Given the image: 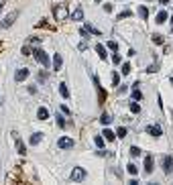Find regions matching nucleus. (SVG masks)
<instances>
[{
    "label": "nucleus",
    "instance_id": "f257e3e1",
    "mask_svg": "<svg viewBox=\"0 0 173 185\" xmlns=\"http://www.w3.org/2000/svg\"><path fill=\"white\" fill-rule=\"evenodd\" d=\"M33 57L39 61L41 65H45V67H49V55L45 53L43 49H33Z\"/></svg>",
    "mask_w": 173,
    "mask_h": 185
},
{
    "label": "nucleus",
    "instance_id": "f03ea898",
    "mask_svg": "<svg viewBox=\"0 0 173 185\" xmlns=\"http://www.w3.org/2000/svg\"><path fill=\"white\" fill-rule=\"evenodd\" d=\"M53 16H55V20H65V16H67V6L57 4L53 8Z\"/></svg>",
    "mask_w": 173,
    "mask_h": 185
},
{
    "label": "nucleus",
    "instance_id": "7ed1b4c3",
    "mask_svg": "<svg viewBox=\"0 0 173 185\" xmlns=\"http://www.w3.org/2000/svg\"><path fill=\"white\" fill-rule=\"evenodd\" d=\"M86 175H88V173H86V169H82V167H75V169L71 171V179L74 181H84Z\"/></svg>",
    "mask_w": 173,
    "mask_h": 185
},
{
    "label": "nucleus",
    "instance_id": "20e7f679",
    "mask_svg": "<svg viewBox=\"0 0 173 185\" xmlns=\"http://www.w3.org/2000/svg\"><path fill=\"white\" fill-rule=\"evenodd\" d=\"M57 146H59V149H71V146H74V141H71V138L61 137L59 141H57Z\"/></svg>",
    "mask_w": 173,
    "mask_h": 185
},
{
    "label": "nucleus",
    "instance_id": "39448f33",
    "mask_svg": "<svg viewBox=\"0 0 173 185\" xmlns=\"http://www.w3.org/2000/svg\"><path fill=\"white\" fill-rule=\"evenodd\" d=\"M163 171H165V173H171V171H173V157H165V159H163Z\"/></svg>",
    "mask_w": 173,
    "mask_h": 185
},
{
    "label": "nucleus",
    "instance_id": "423d86ee",
    "mask_svg": "<svg viewBox=\"0 0 173 185\" xmlns=\"http://www.w3.org/2000/svg\"><path fill=\"white\" fill-rule=\"evenodd\" d=\"M61 65H63V59H61V53H55L53 55V71H59Z\"/></svg>",
    "mask_w": 173,
    "mask_h": 185
},
{
    "label": "nucleus",
    "instance_id": "0eeeda50",
    "mask_svg": "<svg viewBox=\"0 0 173 185\" xmlns=\"http://www.w3.org/2000/svg\"><path fill=\"white\" fill-rule=\"evenodd\" d=\"M27 78H29V69H27V67L19 69V71H16V75H15V79H16V82H25Z\"/></svg>",
    "mask_w": 173,
    "mask_h": 185
},
{
    "label": "nucleus",
    "instance_id": "6e6552de",
    "mask_svg": "<svg viewBox=\"0 0 173 185\" xmlns=\"http://www.w3.org/2000/svg\"><path fill=\"white\" fill-rule=\"evenodd\" d=\"M145 173H147V175H149V173H153V157H151V155L145 157Z\"/></svg>",
    "mask_w": 173,
    "mask_h": 185
},
{
    "label": "nucleus",
    "instance_id": "1a4fd4ad",
    "mask_svg": "<svg viewBox=\"0 0 173 185\" xmlns=\"http://www.w3.org/2000/svg\"><path fill=\"white\" fill-rule=\"evenodd\" d=\"M147 132H149V134H153V137H161V134H163L161 126H157V124H155V126H147Z\"/></svg>",
    "mask_w": 173,
    "mask_h": 185
},
{
    "label": "nucleus",
    "instance_id": "9d476101",
    "mask_svg": "<svg viewBox=\"0 0 173 185\" xmlns=\"http://www.w3.org/2000/svg\"><path fill=\"white\" fill-rule=\"evenodd\" d=\"M15 19H16V12H12V15H8L4 19V23H2V27L4 29H8V27H12V23H15Z\"/></svg>",
    "mask_w": 173,
    "mask_h": 185
},
{
    "label": "nucleus",
    "instance_id": "9b49d317",
    "mask_svg": "<svg viewBox=\"0 0 173 185\" xmlns=\"http://www.w3.org/2000/svg\"><path fill=\"white\" fill-rule=\"evenodd\" d=\"M37 118H39V120H47V118H49V110H47V108H39V110H37Z\"/></svg>",
    "mask_w": 173,
    "mask_h": 185
},
{
    "label": "nucleus",
    "instance_id": "f8f14e48",
    "mask_svg": "<svg viewBox=\"0 0 173 185\" xmlns=\"http://www.w3.org/2000/svg\"><path fill=\"white\" fill-rule=\"evenodd\" d=\"M71 20H84V10H82V8H75L74 15H71Z\"/></svg>",
    "mask_w": 173,
    "mask_h": 185
},
{
    "label": "nucleus",
    "instance_id": "ddd939ff",
    "mask_svg": "<svg viewBox=\"0 0 173 185\" xmlns=\"http://www.w3.org/2000/svg\"><path fill=\"white\" fill-rule=\"evenodd\" d=\"M41 138H43V134H41V132H35V134H31V145H39L41 142Z\"/></svg>",
    "mask_w": 173,
    "mask_h": 185
},
{
    "label": "nucleus",
    "instance_id": "4468645a",
    "mask_svg": "<svg viewBox=\"0 0 173 185\" xmlns=\"http://www.w3.org/2000/svg\"><path fill=\"white\" fill-rule=\"evenodd\" d=\"M104 141H114V137H116V134H114L112 130H110V128H104Z\"/></svg>",
    "mask_w": 173,
    "mask_h": 185
},
{
    "label": "nucleus",
    "instance_id": "2eb2a0df",
    "mask_svg": "<svg viewBox=\"0 0 173 185\" xmlns=\"http://www.w3.org/2000/svg\"><path fill=\"white\" fill-rule=\"evenodd\" d=\"M16 149H19V153H20V155H25V153H27V149H25V142L20 141L19 137H16Z\"/></svg>",
    "mask_w": 173,
    "mask_h": 185
},
{
    "label": "nucleus",
    "instance_id": "dca6fc26",
    "mask_svg": "<svg viewBox=\"0 0 173 185\" xmlns=\"http://www.w3.org/2000/svg\"><path fill=\"white\" fill-rule=\"evenodd\" d=\"M100 122H102L104 126H108L110 122H112V118H110V114H106V112H104V114H102V116H100Z\"/></svg>",
    "mask_w": 173,
    "mask_h": 185
},
{
    "label": "nucleus",
    "instance_id": "f3484780",
    "mask_svg": "<svg viewBox=\"0 0 173 185\" xmlns=\"http://www.w3.org/2000/svg\"><path fill=\"white\" fill-rule=\"evenodd\" d=\"M165 20H167V12H165V10H161V12L157 15V23H159V24H163Z\"/></svg>",
    "mask_w": 173,
    "mask_h": 185
},
{
    "label": "nucleus",
    "instance_id": "a211bd4d",
    "mask_svg": "<svg viewBox=\"0 0 173 185\" xmlns=\"http://www.w3.org/2000/svg\"><path fill=\"white\" fill-rule=\"evenodd\" d=\"M96 51H98L100 59H106V57H108V55H106V49H104V45H98V47H96Z\"/></svg>",
    "mask_w": 173,
    "mask_h": 185
},
{
    "label": "nucleus",
    "instance_id": "6ab92c4d",
    "mask_svg": "<svg viewBox=\"0 0 173 185\" xmlns=\"http://www.w3.org/2000/svg\"><path fill=\"white\" fill-rule=\"evenodd\" d=\"M86 29H88V33H92V35H96V37H100V31L96 29V27H92V24H86Z\"/></svg>",
    "mask_w": 173,
    "mask_h": 185
},
{
    "label": "nucleus",
    "instance_id": "aec40b11",
    "mask_svg": "<svg viewBox=\"0 0 173 185\" xmlns=\"http://www.w3.org/2000/svg\"><path fill=\"white\" fill-rule=\"evenodd\" d=\"M59 92H61V96H63V98L69 96V90H67V86H65V83H61V86H59Z\"/></svg>",
    "mask_w": 173,
    "mask_h": 185
},
{
    "label": "nucleus",
    "instance_id": "412c9836",
    "mask_svg": "<svg viewBox=\"0 0 173 185\" xmlns=\"http://www.w3.org/2000/svg\"><path fill=\"white\" fill-rule=\"evenodd\" d=\"M138 15H141V19H147V16H149L147 6H141V8H138Z\"/></svg>",
    "mask_w": 173,
    "mask_h": 185
},
{
    "label": "nucleus",
    "instance_id": "4be33fe9",
    "mask_svg": "<svg viewBox=\"0 0 173 185\" xmlns=\"http://www.w3.org/2000/svg\"><path fill=\"white\" fill-rule=\"evenodd\" d=\"M153 43H155V45H163V37L155 33V35H153Z\"/></svg>",
    "mask_w": 173,
    "mask_h": 185
},
{
    "label": "nucleus",
    "instance_id": "5701e85b",
    "mask_svg": "<svg viewBox=\"0 0 173 185\" xmlns=\"http://www.w3.org/2000/svg\"><path fill=\"white\" fill-rule=\"evenodd\" d=\"M116 137H118V138H124V137H126V128H124V126H120L118 130H116Z\"/></svg>",
    "mask_w": 173,
    "mask_h": 185
},
{
    "label": "nucleus",
    "instance_id": "b1692460",
    "mask_svg": "<svg viewBox=\"0 0 173 185\" xmlns=\"http://www.w3.org/2000/svg\"><path fill=\"white\" fill-rule=\"evenodd\" d=\"M94 142H96V146H100V149H102V146H104V137H100V134H98V137L94 138Z\"/></svg>",
    "mask_w": 173,
    "mask_h": 185
},
{
    "label": "nucleus",
    "instance_id": "393cba45",
    "mask_svg": "<svg viewBox=\"0 0 173 185\" xmlns=\"http://www.w3.org/2000/svg\"><path fill=\"white\" fill-rule=\"evenodd\" d=\"M130 112H133V114H138V112H141V106H138V104H130Z\"/></svg>",
    "mask_w": 173,
    "mask_h": 185
},
{
    "label": "nucleus",
    "instance_id": "a878e982",
    "mask_svg": "<svg viewBox=\"0 0 173 185\" xmlns=\"http://www.w3.org/2000/svg\"><path fill=\"white\" fill-rule=\"evenodd\" d=\"M130 69H133V67H130V63H124V65H122V75H129Z\"/></svg>",
    "mask_w": 173,
    "mask_h": 185
},
{
    "label": "nucleus",
    "instance_id": "bb28decb",
    "mask_svg": "<svg viewBox=\"0 0 173 185\" xmlns=\"http://www.w3.org/2000/svg\"><path fill=\"white\" fill-rule=\"evenodd\" d=\"M129 16H133V12H130V10H124V12H120V15H118V19L122 20V19H129Z\"/></svg>",
    "mask_w": 173,
    "mask_h": 185
},
{
    "label": "nucleus",
    "instance_id": "cd10ccee",
    "mask_svg": "<svg viewBox=\"0 0 173 185\" xmlns=\"http://www.w3.org/2000/svg\"><path fill=\"white\" fill-rule=\"evenodd\" d=\"M108 49H110V51H118V43H116V41H110Z\"/></svg>",
    "mask_w": 173,
    "mask_h": 185
},
{
    "label": "nucleus",
    "instance_id": "c85d7f7f",
    "mask_svg": "<svg viewBox=\"0 0 173 185\" xmlns=\"http://www.w3.org/2000/svg\"><path fill=\"white\" fill-rule=\"evenodd\" d=\"M130 155L138 157V155H141V149H138V146H130Z\"/></svg>",
    "mask_w": 173,
    "mask_h": 185
},
{
    "label": "nucleus",
    "instance_id": "c756f323",
    "mask_svg": "<svg viewBox=\"0 0 173 185\" xmlns=\"http://www.w3.org/2000/svg\"><path fill=\"white\" fill-rule=\"evenodd\" d=\"M126 169H129V173H130V175H137V165L129 163V167H126Z\"/></svg>",
    "mask_w": 173,
    "mask_h": 185
},
{
    "label": "nucleus",
    "instance_id": "7c9ffc66",
    "mask_svg": "<svg viewBox=\"0 0 173 185\" xmlns=\"http://www.w3.org/2000/svg\"><path fill=\"white\" fill-rule=\"evenodd\" d=\"M112 61H114V65H120V61H122L120 55H116V51H114V55H112Z\"/></svg>",
    "mask_w": 173,
    "mask_h": 185
},
{
    "label": "nucleus",
    "instance_id": "2f4dec72",
    "mask_svg": "<svg viewBox=\"0 0 173 185\" xmlns=\"http://www.w3.org/2000/svg\"><path fill=\"white\" fill-rule=\"evenodd\" d=\"M118 82H120V75H118V73H112V83H114V86H118Z\"/></svg>",
    "mask_w": 173,
    "mask_h": 185
},
{
    "label": "nucleus",
    "instance_id": "473e14b6",
    "mask_svg": "<svg viewBox=\"0 0 173 185\" xmlns=\"http://www.w3.org/2000/svg\"><path fill=\"white\" fill-rule=\"evenodd\" d=\"M141 98H143V94L138 92V90H134V92H133V100H141Z\"/></svg>",
    "mask_w": 173,
    "mask_h": 185
},
{
    "label": "nucleus",
    "instance_id": "72a5a7b5",
    "mask_svg": "<svg viewBox=\"0 0 173 185\" xmlns=\"http://www.w3.org/2000/svg\"><path fill=\"white\" fill-rule=\"evenodd\" d=\"M57 124H59V126L63 128V126H65V120H63V118H61V116H57Z\"/></svg>",
    "mask_w": 173,
    "mask_h": 185
},
{
    "label": "nucleus",
    "instance_id": "f704fd0d",
    "mask_svg": "<svg viewBox=\"0 0 173 185\" xmlns=\"http://www.w3.org/2000/svg\"><path fill=\"white\" fill-rule=\"evenodd\" d=\"M23 55H31V49L29 47H23Z\"/></svg>",
    "mask_w": 173,
    "mask_h": 185
},
{
    "label": "nucleus",
    "instance_id": "c9c22d12",
    "mask_svg": "<svg viewBox=\"0 0 173 185\" xmlns=\"http://www.w3.org/2000/svg\"><path fill=\"white\" fill-rule=\"evenodd\" d=\"M159 2H161V4H169V0H159Z\"/></svg>",
    "mask_w": 173,
    "mask_h": 185
},
{
    "label": "nucleus",
    "instance_id": "e433bc0d",
    "mask_svg": "<svg viewBox=\"0 0 173 185\" xmlns=\"http://www.w3.org/2000/svg\"><path fill=\"white\" fill-rule=\"evenodd\" d=\"M171 23H173V16H171Z\"/></svg>",
    "mask_w": 173,
    "mask_h": 185
},
{
    "label": "nucleus",
    "instance_id": "4c0bfd02",
    "mask_svg": "<svg viewBox=\"0 0 173 185\" xmlns=\"http://www.w3.org/2000/svg\"><path fill=\"white\" fill-rule=\"evenodd\" d=\"M171 83H173V78H171Z\"/></svg>",
    "mask_w": 173,
    "mask_h": 185
},
{
    "label": "nucleus",
    "instance_id": "58836bf2",
    "mask_svg": "<svg viewBox=\"0 0 173 185\" xmlns=\"http://www.w3.org/2000/svg\"><path fill=\"white\" fill-rule=\"evenodd\" d=\"M0 104H2V100H0Z\"/></svg>",
    "mask_w": 173,
    "mask_h": 185
}]
</instances>
